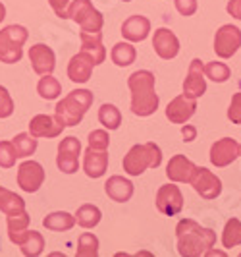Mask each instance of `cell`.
<instances>
[{
	"label": "cell",
	"instance_id": "6da1fadb",
	"mask_svg": "<svg viewBox=\"0 0 241 257\" xmlns=\"http://www.w3.org/2000/svg\"><path fill=\"white\" fill-rule=\"evenodd\" d=\"M178 253L183 257H201L216 244V232L203 228L197 220L181 219L176 226Z\"/></svg>",
	"mask_w": 241,
	"mask_h": 257
},
{
	"label": "cell",
	"instance_id": "7a4b0ae2",
	"mask_svg": "<svg viewBox=\"0 0 241 257\" xmlns=\"http://www.w3.org/2000/svg\"><path fill=\"white\" fill-rule=\"evenodd\" d=\"M131 91V112L135 116H151L158 108V95L154 91V74L149 70H137L127 77Z\"/></svg>",
	"mask_w": 241,
	"mask_h": 257
},
{
	"label": "cell",
	"instance_id": "3957f363",
	"mask_svg": "<svg viewBox=\"0 0 241 257\" xmlns=\"http://www.w3.org/2000/svg\"><path fill=\"white\" fill-rule=\"evenodd\" d=\"M93 93L89 89H74L68 93L62 101L56 103V118L64 126H77L81 124L85 112L93 104Z\"/></svg>",
	"mask_w": 241,
	"mask_h": 257
},
{
	"label": "cell",
	"instance_id": "277c9868",
	"mask_svg": "<svg viewBox=\"0 0 241 257\" xmlns=\"http://www.w3.org/2000/svg\"><path fill=\"white\" fill-rule=\"evenodd\" d=\"M160 163H162V151L152 142L133 145L122 161L124 170L129 176H141L147 168H158Z\"/></svg>",
	"mask_w": 241,
	"mask_h": 257
},
{
	"label": "cell",
	"instance_id": "5b68a950",
	"mask_svg": "<svg viewBox=\"0 0 241 257\" xmlns=\"http://www.w3.org/2000/svg\"><path fill=\"white\" fill-rule=\"evenodd\" d=\"M27 29L24 26H8L0 31V62L4 64H16L24 56V45H26Z\"/></svg>",
	"mask_w": 241,
	"mask_h": 257
},
{
	"label": "cell",
	"instance_id": "8992f818",
	"mask_svg": "<svg viewBox=\"0 0 241 257\" xmlns=\"http://www.w3.org/2000/svg\"><path fill=\"white\" fill-rule=\"evenodd\" d=\"M68 18L74 20L81 27V31L87 33H97L104 26L102 14L91 4V0H74L68 8Z\"/></svg>",
	"mask_w": 241,
	"mask_h": 257
},
{
	"label": "cell",
	"instance_id": "52a82bcc",
	"mask_svg": "<svg viewBox=\"0 0 241 257\" xmlns=\"http://www.w3.org/2000/svg\"><path fill=\"white\" fill-rule=\"evenodd\" d=\"M79 155H81V142L68 136L66 140L58 143V155H56V167L64 174H74L79 170Z\"/></svg>",
	"mask_w": 241,
	"mask_h": 257
},
{
	"label": "cell",
	"instance_id": "ba28073f",
	"mask_svg": "<svg viewBox=\"0 0 241 257\" xmlns=\"http://www.w3.org/2000/svg\"><path fill=\"white\" fill-rule=\"evenodd\" d=\"M241 47V29L231 24L222 26L214 35V52L216 56L228 60Z\"/></svg>",
	"mask_w": 241,
	"mask_h": 257
},
{
	"label": "cell",
	"instance_id": "9c48e42d",
	"mask_svg": "<svg viewBox=\"0 0 241 257\" xmlns=\"http://www.w3.org/2000/svg\"><path fill=\"white\" fill-rule=\"evenodd\" d=\"M156 209L166 217H176L183 209V193L174 184H164L156 192Z\"/></svg>",
	"mask_w": 241,
	"mask_h": 257
},
{
	"label": "cell",
	"instance_id": "30bf717a",
	"mask_svg": "<svg viewBox=\"0 0 241 257\" xmlns=\"http://www.w3.org/2000/svg\"><path fill=\"white\" fill-rule=\"evenodd\" d=\"M45 182V168L37 161H26L18 167V186L27 193H35L41 190Z\"/></svg>",
	"mask_w": 241,
	"mask_h": 257
},
{
	"label": "cell",
	"instance_id": "8fae6325",
	"mask_svg": "<svg viewBox=\"0 0 241 257\" xmlns=\"http://www.w3.org/2000/svg\"><path fill=\"white\" fill-rule=\"evenodd\" d=\"M193 190L199 193L203 199H216L222 193V182L214 172H210L208 168L197 167V172L191 180Z\"/></svg>",
	"mask_w": 241,
	"mask_h": 257
},
{
	"label": "cell",
	"instance_id": "7c38bea8",
	"mask_svg": "<svg viewBox=\"0 0 241 257\" xmlns=\"http://www.w3.org/2000/svg\"><path fill=\"white\" fill-rule=\"evenodd\" d=\"M197 172V165L191 163L185 155H174L166 165V176L176 184H191Z\"/></svg>",
	"mask_w": 241,
	"mask_h": 257
},
{
	"label": "cell",
	"instance_id": "4fadbf2b",
	"mask_svg": "<svg viewBox=\"0 0 241 257\" xmlns=\"http://www.w3.org/2000/svg\"><path fill=\"white\" fill-rule=\"evenodd\" d=\"M8 236H10L12 244L20 245L22 253L26 257H37L45 249V238L37 230H27L26 228V230L14 232V234H8Z\"/></svg>",
	"mask_w": 241,
	"mask_h": 257
},
{
	"label": "cell",
	"instance_id": "5bb4252c",
	"mask_svg": "<svg viewBox=\"0 0 241 257\" xmlns=\"http://www.w3.org/2000/svg\"><path fill=\"white\" fill-rule=\"evenodd\" d=\"M239 157V143L231 138H222L210 147V163L218 168L231 165Z\"/></svg>",
	"mask_w": 241,
	"mask_h": 257
},
{
	"label": "cell",
	"instance_id": "9a60e30c",
	"mask_svg": "<svg viewBox=\"0 0 241 257\" xmlns=\"http://www.w3.org/2000/svg\"><path fill=\"white\" fill-rule=\"evenodd\" d=\"M29 62H31V68L35 74L47 76V74H52L56 68V56L51 47L37 43L29 49Z\"/></svg>",
	"mask_w": 241,
	"mask_h": 257
},
{
	"label": "cell",
	"instance_id": "2e32d148",
	"mask_svg": "<svg viewBox=\"0 0 241 257\" xmlns=\"http://www.w3.org/2000/svg\"><path fill=\"white\" fill-rule=\"evenodd\" d=\"M197 110V99H191L187 95H178L176 99H172L166 106V118L172 124H185L191 116Z\"/></svg>",
	"mask_w": 241,
	"mask_h": 257
},
{
	"label": "cell",
	"instance_id": "e0dca14e",
	"mask_svg": "<svg viewBox=\"0 0 241 257\" xmlns=\"http://www.w3.org/2000/svg\"><path fill=\"white\" fill-rule=\"evenodd\" d=\"M206 93V79H204V66L199 58H193L189 64V72L183 81V95L191 99H199Z\"/></svg>",
	"mask_w": 241,
	"mask_h": 257
},
{
	"label": "cell",
	"instance_id": "ac0fdd59",
	"mask_svg": "<svg viewBox=\"0 0 241 257\" xmlns=\"http://www.w3.org/2000/svg\"><path fill=\"white\" fill-rule=\"evenodd\" d=\"M64 126L62 122H58V118L56 116H49V114H37L31 118V122H29V134L33 136V138H47V140H51V138H58L60 134L64 132Z\"/></svg>",
	"mask_w": 241,
	"mask_h": 257
},
{
	"label": "cell",
	"instance_id": "d6986e66",
	"mask_svg": "<svg viewBox=\"0 0 241 257\" xmlns=\"http://www.w3.org/2000/svg\"><path fill=\"white\" fill-rule=\"evenodd\" d=\"M152 47L154 52L162 58V60H172L176 58L179 52V41L174 35V31H170L168 27H160L154 31V37H152Z\"/></svg>",
	"mask_w": 241,
	"mask_h": 257
},
{
	"label": "cell",
	"instance_id": "ffe728a7",
	"mask_svg": "<svg viewBox=\"0 0 241 257\" xmlns=\"http://www.w3.org/2000/svg\"><path fill=\"white\" fill-rule=\"evenodd\" d=\"M95 60L89 52L81 51L76 56H72L70 64H68V77L74 83H87L93 76V68H95Z\"/></svg>",
	"mask_w": 241,
	"mask_h": 257
},
{
	"label": "cell",
	"instance_id": "44dd1931",
	"mask_svg": "<svg viewBox=\"0 0 241 257\" xmlns=\"http://www.w3.org/2000/svg\"><path fill=\"white\" fill-rule=\"evenodd\" d=\"M108 168V153L106 149H95L87 147V151L83 153V170L89 178H101L104 176Z\"/></svg>",
	"mask_w": 241,
	"mask_h": 257
},
{
	"label": "cell",
	"instance_id": "7402d4cb",
	"mask_svg": "<svg viewBox=\"0 0 241 257\" xmlns=\"http://www.w3.org/2000/svg\"><path fill=\"white\" fill-rule=\"evenodd\" d=\"M151 33V22L145 18V16H129L126 22L122 24V35L124 39L131 41V43H141L149 37Z\"/></svg>",
	"mask_w": 241,
	"mask_h": 257
},
{
	"label": "cell",
	"instance_id": "603a6c76",
	"mask_svg": "<svg viewBox=\"0 0 241 257\" xmlns=\"http://www.w3.org/2000/svg\"><path fill=\"white\" fill-rule=\"evenodd\" d=\"M104 192L106 195L116 201V203H126L131 199V195H133V184L124 178V176H110L106 184H104Z\"/></svg>",
	"mask_w": 241,
	"mask_h": 257
},
{
	"label": "cell",
	"instance_id": "cb8c5ba5",
	"mask_svg": "<svg viewBox=\"0 0 241 257\" xmlns=\"http://www.w3.org/2000/svg\"><path fill=\"white\" fill-rule=\"evenodd\" d=\"M81 51L89 52L95 60V64H102L106 58V49L102 47V33H87L81 31Z\"/></svg>",
	"mask_w": 241,
	"mask_h": 257
},
{
	"label": "cell",
	"instance_id": "d4e9b609",
	"mask_svg": "<svg viewBox=\"0 0 241 257\" xmlns=\"http://www.w3.org/2000/svg\"><path fill=\"white\" fill-rule=\"evenodd\" d=\"M43 226L52 232H66L76 226V215H70L66 211H56L43 219Z\"/></svg>",
	"mask_w": 241,
	"mask_h": 257
},
{
	"label": "cell",
	"instance_id": "484cf974",
	"mask_svg": "<svg viewBox=\"0 0 241 257\" xmlns=\"http://www.w3.org/2000/svg\"><path fill=\"white\" fill-rule=\"evenodd\" d=\"M110 58L116 66L120 68H126V66H131L137 58V51L131 43H116L112 47V52H110Z\"/></svg>",
	"mask_w": 241,
	"mask_h": 257
},
{
	"label": "cell",
	"instance_id": "4316f807",
	"mask_svg": "<svg viewBox=\"0 0 241 257\" xmlns=\"http://www.w3.org/2000/svg\"><path fill=\"white\" fill-rule=\"evenodd\" d=\"M0 211L6 217L14 215V213H22V211H26V201L18 193H14L0 186Z\"/></svg>",
	"mask_w": 241,
	"mask_h": 257
},
{
	"label": "cell",
	"instance_id": "83f0119b",
	"mask_svg": "<svg viewBox=\"0 0 241 257\" xmlns=\"http://www.w3.org/2000/svg\"><path fill=\"white\" fill-rule=\"evenodd\" d=\"M102 219L101 209L97 205H91V203H85L77 209L76 213V222L81 226V228H95Z\"/></svg>",
	"mask_w": 241,
	"mask_h": 257
},
{
	"label": "cell",
	"instance_id": "f1b7e54d",
	"mask_svg": "<svg viewBox=\"0 0 241 257\" xmlns=\"http://www.w3.org/2000/svg\"><path fill=\"white\" fill-rule=\"evenodd\" d=\"M37 93L47 101H54V99L60 97L62 85H60V81L56 77H52V74H47V76L41 77V81L37 83Z\"/></svg>",
	"mask_w": 241,
	"mask_h": 257
},
{
	"label": "cell",
	"instance_id": "f546056e",
	"mask_svg": "<svg viewBox=\"0 0 241 257\" xmlns=\"http://www.w3.org/2000/svg\"><path fill=\"white\" fill-rule=\"evenodd\" d=\"M99 122L106 130H118L122 124V112L120 108L110 103H104L99 108Z\"/></svg>",
	"mask_w": 241,
	"mask_h": 257
},
{
	"label": "cell",
	"instance_id": "4dcf8cb0",
	"mask_svg": "<svg viewBox=\"0 0 241 257\" xmlns=\"http://www.w3.org/2000/svg\"><path fill=\"white\" fill-rule=\"evenodd\" d=\"M99 255V238L93 232H83L77 240L76 257H97Z\"/></svg>",
	"mask_w": 241,
	"mask_h": 257
},
{
	"label": "cell",
	"instance_id": "1f68e13d",
	"mask_svg": "<svg viewBox=\"0 0 241 257\" xmlns=\"http://www.w3.org/2000/svg\"><path fill=\"white\" fill-rule=\"evenodd\" d=\"M222 245L226 249H231L235 245H241V220L239 219H231L226 222L224 232H222Z\"/></svg>",
	"mask_w": 241,
	"mask_h": 257
},
{
	"label": "cell",
	"instance_id": "d6a6232c",
	"mask_svg": "<svg viewBox=\"0 0 241 257\" xmlns=\"http://www.w3.org/2000/svg\"><path fill=\"white\" fill-rule=\"evenodd\" d=\"M12 143L20 159H27L37 151V138H33L31 134H18L12 140Z\"/></svg>",
	"mask_w": 241,
	"mask_h": 257
},
{
	"label": "cell",
	"instance_id": "836d02e7",
	"mask_svg": "<svg viewBox=\"0 0 241 257\" xmlns=\"http://www.w3.org/2000/svg\"><path fill=\"white\" fill-rule=\"evenodd\" d=\"M229 76H231V70L224 62H208L204 66V77L212 79L214 83H224L229 79Z\"/></svg>",
	"mask_w": 241,
	"mask_h": 257
},
{
	"label": "cell",
	"instance_id": "e575fe53",
	"mask_svg": "<svg viewBox=\"0 0 241 257\" xmlns=\"http://www.w3.org/2000/svg\"><path fill=\"white\" fill-rule=\"evenodd\" d=\"M18 151L12 142H0V168H12L16 165Z\"/></svg>",
	"mask_w": 241,
	"mask_h": 257
},
{
	"label": "cell",
	"instance_id": "d590c367",
	"mask_svg": "<svg viewBox=\"0 0 241 257\" xmlns=\"http://www.w3.org/2000/svg\"><path fill=\"white\" fill-rule=\"evenodd\" d=\"M29 220H31V217L27 215L26 211H22V213H14V215H8V219H6V224H8V234L26 230L27 226H29Z\"/></svg>",
	"mask_w": 241,
	"mask_h": 257
},
{
	"label": "cell",
	"instance_id": "8d00e7d4",
	"mask_svg": "<svg viewBox=\"0 0 241 257\" xmlns=\"http://www.w3.org/2000/svg\"><path fill=\"white\" fill-rule=\"evenodd\" d=\"M108 143H110L108 132H104V130H93L89 134V147H95V149H108Z\"/></svg>",
	"mask_w": 241,
	"mask_h": 257
},
{
	"label": "cell",
	"instance_id": "74e56055",
	"mask_svg": "<svg viewBox=\"0 0 241 257\" xmlns=\"http://www.w3.org/2000/svg\"><path fill=\"white\" fill-rule=\"evenodd\" d=\"M14 114V101L6 87L0 85V118H10Z\"/></svg>",
	"mask_w": 241,
	"mask_h": 257
},
{
	"label": "cell",
	"instance_id": "f35d334b",
	"mask_svg": "<svg viewBox=\"0 0 241 257\" xmlns=\"http://www.w3.org/2000/svg\"><path fill=\"white\" fill-rule=\"evenodd\" d=\"M228 118L231 124H241V93H235L231 97V103L228 108Z\"/></svg>",
	"mask_w": 241,
	"mask_h": 257
},
{
	"label": "cell",
	"instance_id": "ab89813d",
	"mask_svg": "<svg viewBox=\"0 0 241 257\" xmlns=\"http://www.w3.org/2000/svg\"><path fill=\"white\" fill-rule=\"evenodd\" d=\"M174 2H176V10L185 18L197 12V0H174Z\"/></svg>",
	"mask_w": 241,
	"mask_h": 257
},
{
	"label": "cell",
	"instance_id": "60d3db41",
	"mask_svg": "<svg viewBox=\"0 0 241 257\" xmlns=\"http://www.w3.org/2000/svg\"><path fill=\"white\" fill-rule=\"evenodd\" d=\"M51 8L54 10V14L62 20H68V8H70V0H49Z\"/></svg>",
	"mask_w": 241,
	"mask_h": 257
},
{
	"label": "cell",
	"instance_id": "b9f144b4",
	"mask_svg": "<svg viewBox=\"0 0 241 257\" xmlns=\"http://www.w3.org/2000/svg\"><path fill=\"white\" fill-rule=\"evenodd\" d=\"M226 10H228V14L231 18H235V20L241 22V0H229Z\"/></svg>",
	"mask_w": 241,
	"mask_h": 257
},
{
	"label": "cell",
	"instance_id": "7bdbcfd3",
	"mask_svg": "<svg viewBox=\"0 0 241 257\" xmlns=\"http://www.w3.org/2000/svg\"><path fill=\"white\" fill-rule=\"evenodd\" d=\"M181 136H183V142H193L197 138V128L191 126V124H183L181 128Z\"/></svg>",
	"mask_w": 241,
	"mask_h": 257
},
{
	"label": "cell",
	"instance_id": "ee69618b",
	"mask_svg": "<svg viewBox=\"0 0 241 257\" xmlns=\"http://www.w3.org/2000/svg\"><path fill=\"white\" fill-rule=\"evenodd\" d=\"M4 18H6V8H4V4L0 2V22H2Z\"/></svg>",
	"mask_w": 241,
	"mask_h": 257
},
{
	"label": "cell",
	"instance_id": "f6af8a7d",
	"mask_svg": "<svg viewBox=\"0 0 241 257\" xmlns=\"http://www.w3.org/2000/svg\"><path fill=\"white\" fill-rule=\"evenodd\" d=\"M122 2H131V0H122Z\"/></svg>",
	"mask_w": 241,
	"mask_h": 257
},
{
	"label": "cell",
	"instance_id": "bcb514c9",
	"mask_svg": "<svg viewBox=\"0 0 241 257\" xmlns=\"http://www.w3.org/2000/svg\"><path fill=\"white\" fill-rule=\"evenodd\" d=\"M239 157H241V145H239Z\"/></svg>",
	"mask_w": 241,
	"mask_h": 257
}]
</instances>
